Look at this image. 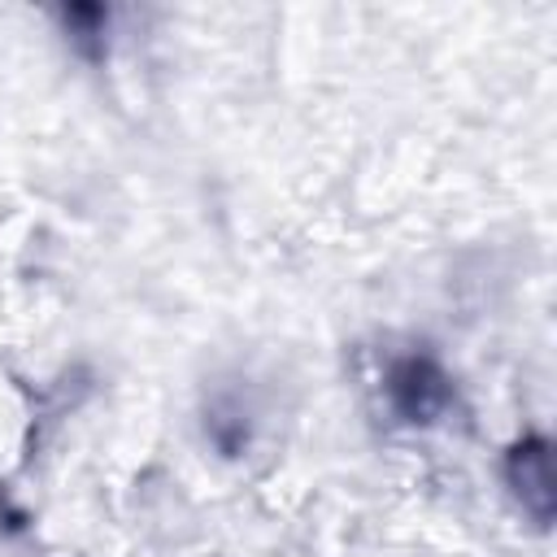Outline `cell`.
<instances>
[{"instance_id": "6da1fadb", "label": "cell", "mask_w": 557, "mask_h": 557, "mask_svg": "<svg viewBox=\"0 0 557 557\" xmlns=\"http://www.w3.org/2000/svg\"><path fill=\"white\" fill-rule=\"evenodd\" d=\"M383 392H387L392 413L405 426H435L457 409V387L448 370L426 352L392 357L383 374Z\"/></svg>"}, {"instance_id": "7a4b0ae2", "label": "cell", "mask_w": 557, "mask_h": 557, "mask_svg": "<svg viewBox=\"0 0 557 557\" xmlns=\"http://www.w3.org/2000/svg\"><path fill=\"white\" fill-rule=\"evenodd\" d=\"M505 483L540 527L553 518V453L540 431H527L505 448Z\"/></svg>"}]
</instances>
